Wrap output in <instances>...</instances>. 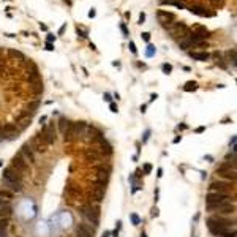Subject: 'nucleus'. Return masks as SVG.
Listing matches in <instances>:
<instances>
[{
	"instance_id": "1",
	"label": "nucleus",
	"mask_w": 237,
	"mask_h": 237,
	"mask_svg": "<svg viewBox=\"0 0 237 237\" xmlns=\"http://www.w3.org/2000/svg\"><path fill=\"white\" fill-rule=\"evenodd\" d=\"M81 213H82L84 218H87L90 223H93L95 226H98L100 223V207L95 206L92 202H87L81 207Z\"/></svg>"
},
{
	"instance_id": "2",
	"label": "nucleus",
	"mask_w": 237,
	"mask_h": 237,
	"mask_svg": "<svg viewBox=\"0 0 237 237\" xmlns=\"http://www.w3.org/2000/svg\"><path fill=\"white\" fill-rule=\"evenodd\" d=\"M168 32L171 33L172 38H184V36H188L190 33V30H188V27H186L184 22H176V21H172L171 24H168L165 25Z\"/></svg>"
},
{
	"instance_id": "3",
	"label": "nucleus",
	"mask_w": 237,
	"mask_h": 237,
	"mask_svg": "<svg viewBox=\"0 0 237 237\" xmlns=\"http://www.w3.org/2000/svg\"><path fill=\"white\" fill-rule=\"evenodd\" d=\"M206 209H207L209 212L217 210V212L223 213V215H231V213H234V212H236V204H234V202H231V201L220 202V204H207Z\"/></svg>"
},
{
	"instance_id": "4",
	"label": "nucleus",
	"mask_w": 237,
	"mask_h": 237,
	"mask_svg": "<svg viewBox=\"0 0 237 237\" xmlns=\"http://www.w3.org/2000/svg\"><path fill=\"white\" fill-rule=\"evenodd\" d=\"M231 194L229 193H217V191H209L206 194V206L207 204H220V202H226L231 201Z\"/></svg>"
},
{
	"instance_id": "5",
	"label": "nucleus",
	"mask_w": 237,
	"mask_h": 237,
	"mask_svg": "<svg viewBox=\"0 0 237 237\" xmlns=\"http://www.w3.org/2000/svg\"><path fill=\"white\" fill-rule=\"evenodd\" d=\"M188 38L191 40V43H193V44H198V43L204 41L206 38H209V30L206 29V27L196 25V27H193V33H191Z\"/></svg>"
},
{
	"instance_id": "6",
	"label": "nucleus",
	"mask_w": 237,
	"mask_h": 237,
	"mask_svg": "<svg viewBox=\"0 0 237 237\" xmlns=\"http://www.w3.org/2000/svg\"><path fill=\"white\" fill-rule=\"evenodd\" d=\"M232 190V184L228 180H215L210 182L209 185V191H217V193H229Z\"/></svg>"
},
{
	"instance_id": "7",
	"label": "nucleus",
	"mask_w": 237,
	"mask_h": 237,
	"mask_svg": "<svg viewBox=\"0 0 237 237\" xmlns=\"http://www.w3.org/2000/svg\"><path fill=\"white\" fill-rule=\"evenodd\" d=\"M11 166L14 168V169H17L21 172V174H25V172H29V163H27L24 158H22V155L21 153H16L14 157H13V160H11Z\"/></svg>"
},
{
	"instance_id": "8",
	"label": "nucleus",
	"mask_w": 237,
	"mask_h": 237,
	"mask_svg": "<svg viewBox=\"0 0 237 237\" xmlns=\"http://www.w3.org/2000/svg\"><path fill=\"white\" fill-rule=\"evenodd\" d=\"M2 180H8V182H22V174L17 169H14L13 166H8L3 169V176Z\"/></svg>"
},
{
	"instance_id": "9",
	"label": "nucleus",
	"mask_w": 237,
	"mask_h": 237,
	"mask_svg": "<svg viewBox=\"0 0 237 237\" xmlns=\"http://www.w3.org/2000/svg\"><path fill=\"white\" fill-rule=\"evenodd\" d=\"M84 130H85V124H84V122H74V124L70 125V128H68V131L63 134V138H65V141H70V139L74 138V136L79 134L81 131H84Z\"/></svg>"
},
{
	"instance_id": "10",
	"label": "nucleus",
	"mask_w": 237,
	"mask_h": 237,
	"mask_svg": "<svg viewBox=\"0 0 237 237\" xmlns=\"http://www.w3.org/2000/svg\"><path fill=\"white\" fill-rule=\"evenodd\" d=\"M32 149H35L36 152H46L48 150V144L44 141L43 134H36L33 139H32V144H30Z\"/></svg>"
},
{
	"instance_id": "11",
	"label": "nucleus",
	"mask_w": 237,
	"mask_h": 237,
	"mask_svg": "<svg viewBox=\"0 0 237 237\" xmlns=\"http://www.w3.org/2000/svg\"><path fill=\"white\" fill-rule=\"evenodd\" d=\"M21 155H22V158L27 161V163H35V152H33V149L30 147V144L27 142L22 145V149H21Z\"/></svg>"
},
{
	"instance_id": "12",
	"label": "nucleus",
	"mask_w": 237,
	"mask_h": 237,
	"mask_svg": "<svg viewBox=\"0 0 237 237\" xmlns=\"http://www.w3.org/2000/svg\"><path fill=\"white\" fill-rule=\"evenodd\" d=\"M43 138H44V141H46L48 145H51V144L56 142V128H54V125L48 126V128H44Z\"/></svg>"
},
{
	"instance_id": "13",
	"label": "nucleus",
	"mask_w": 237,
	"mask_h": 237,
	"mask_svg": "<svg viewBox=\"0 0 237 237\" xmlns=\"http://www.w3.org/2000/svg\"><path fill=\"white\" fill-rule=\"evenodd\" d=\"M157 17H158V21H160L163 25H168V24H171V22L176 19L172 13H169V11H163V10H160V11L157 13Z\"/></svg>"
},
{
	"instance_id": "14",
	"label": "nucleus",
	"mask_w": 237,
	"mask_h": 237,
	"mask_svg": "<svg viewBox=\"0 0 237 237\" xmlns=\"http://www.w3.org/2000/svg\"><path fill=\"white\" fill-rule=\"evenodd\" d=\"M2 184L5 185V188L11 190L13 193H21L22 191V182H8V180H2Z\"/></svg>"
},
{
	"instance_id": "15",
	"label": "nucleus",
	"mask_w": 237,
	"mask_h": 237,
	"mask_svg": "<svg viewBox=\"0 0 237 237\" xmlns=\"http://www.w3.org/2000/svg\"><path fill=\"white\" fill-rule=\"evenodd\" d=\"M90 196H92V199L100 202L104 196V188L103 186H92V188H90Z\"/></svg>"
},
{
	"instance_id": "16",
	"label": "nucleus",
	"mask_w": 237,
	"mask_h": 237,
	"mask_svg": "<svg viewBox=\"0 0 237 237\" xmlns=\"http://www.w3.org/2000/svg\"><path fill=\"white\" fill-rule=\"evenodd\" d=\"M66 194L73 196V198H79V196L82 194V190H81V186H77L74 184H70L66 186Z\"/></svg>"
},
{
	"instance_id": "17",
	"label": "nucleus",
	"mask_w": 237,
	"mask_h": 237,
	"mask_svg": "<svg viewBox=\"0 0 237 237\" xmlns=\"http://www.w3.org/2000/svg\"><path fill=\"white\" fill-rule=\"evenodd\" d=\"M190 13H193V14H198V16H213V13H209L204 7H190L188 8Z\"/></svg>"
},
{
	"instance_id": "18",
	"label": "nucleus",
	"mask_w": 237,
	"mask_h": 237,
	"mask_svg": "<svg viewBox=\"0 0 237 237\" xmlns=\"http://www.w3.org/2000/svg\"><path fill=\"white\" fill-rule=\"evenodd\" d=\"M190 57L193 59V60H198V62H206L209 60V57H210V54L209 52H190Z\"/></svg>"
},
{
	"instance_id": "19",
	"label": "nucleus",
	"mask_w": 237,
	"mask_h": 237,
	"mask_svg": "<svg viewBox=\"0 0 237 237\" xmlns=\"http://www.w3.org/2000/svg\"><path fill=\"white\" fill-rule=\"evenodd\" d=\"M70 120H68L66 117H60V120H59V131H60L62 134H65L68 128H70Z\"/></svg>"
},
{
	"instance_id": "20",
	"label": "nucleus",
	"mask_w": 237,
	"mask_h": 237,
	"mask_svg": "<svg viewBox=\"0 0 237 237\" xmlns=\"http://www.w3.org/2000/svg\"><path fill=\"white\" fill-rule=\"evenodd\" d=\"M11 215H13L11 206H0V220H3V218H11Z\"/></svg>"
},
{
	"instance_id": "21",
	"label": "nucleus",
	"mask_w": 237,
	"mask_h": 237,
	"mask_svg": "<svg viewBox=\"0 0 237 237\" xmlns=\"http://www.w3.org/2000/svg\"><path fill=\"white\" fill-rule=\"evenodd\" d=\"M98 158H100V155H98V152H95L93 149L85 150V160L87 161H97Z\"/></svg>"
},
{
	"instance_id": "22",
	"label": "nucleus",
	"mask_w": 237,
	"mask_h": 237,
	"mask_svg": "<svg viewBox=\"0 0 237 237\" xmlns=\"http://www.w3.org/2000/svg\"><path fill=\"white\" fill-rule=\"evenodd\" d=\"M193 46V43H191V40L188 38V36H184V38H180V41H179V48L180 49H184V51H186L188 48Z\"/></svg>"
},
{
	"instance_id": "23",
	"label": "nucleus",
	"mask_w": 237,
	"mask_h": 237,
	"mask_svg": "<svg viewBox=\"0 0 237 237\" xmlns=\"http://www.w3.org/2000/svg\"><path fill=\"white\" fill-rule=\"evenodd\" d=\"M8 226H10V218H3V220H0V236L2 237L7 234Z\"/></svg>"
},
{
	"instance_id": "24",
	"label": "nucleus",
	"mask_w": 237,
	"mask_h": 237,
	"mask_svg": "<svg viewBox=\"0 0 237 237\" xmlns=\"http://www.w3.org/2000/svg\"><path fill=\"white\" fill-rule=\"evenodd\" d=\"M0 196H3V198H7V199H11L14 198V193H13L11 190H8V188H0Z\"/></svg>"
},
{
	"instance_id": "25",
	"label": "nucleus",
	"mask_w": 237,
	"mask_h": 237,
	"mask_svg": "<svg viewBox=\"0 0 237 237\" xmlns=\"http://www.w3.org/2000/svg\"><path fill=\"white\" fill-rule=\"evenodd\" d=\"M196 89H198V84H196L194 81H188V82L184 85V90H185V92H194Z\"/></svg>"
},
{
	"instance_id": "26",
	"label": "nucleus",
	"mask_w": 237,
	"mask_h": 237,
	"mask_svg": "<svg viewBox=\"0 0 237 237\" xmlns=\"http://www.w3.org/2000/svg\"><path fill=\"white\" fill-rule=\"evenodd\" d=\"M226 56H228V60L232 62V65H236V49H231V51H228Z\"/></svg>"
},
{
	"instance_id": "27",
	"label": "nucleus",
	"mask_w": 237,
	"mask_h": 237,
	"mask_svg": "<svg viewBox=\"0 0 237 237\" xmlns=\"http://www.w3.org/2000/svg\"><path fill=\"white\" fill-rule=\"evenodd\" d=\"M145 56H147V57H153V56H155V46L149 44V46H147V51H145Z\"/></svg>"
},
{
	"instance_id": "28",
	"label": "nucleus",
	"mask_w": 237,
	"mask_h": 237,
	"mask_svg": "<svg viewBox=\"0 0 237 237\" xmlns=\"http://www.w3.org/2000/svg\"><path fill=\"white\" fill-rule=\"evenodd\" d=\"M130 218H131V221H133V225H134V226H138L139 223H141V218H139L138 215H136V213H131Z\"/></svg>"
},
{
	"instance_id": "29",
	"label": "nucleus",
	"mask_w": 237,
	"mask_h": 237,
	"mask_svg": "<svg viewBox=\"0 0 237 237\" xmlns=\"http://www.w3.org/2000/svg\"><path fill=\"white\" fill-rule=\"evenodd\" d=\"M161 70H163V71H165V73H166V74H169V73L172 71V66L169 65V63H165V65H163V66H161Z\"/></svg>"
},
{
	"instance_id": "30",
	"label": "nucleus",
	"mask_w": 237,
	"mask_h": 237,
	"mask_svg": "<svg viewBox=\"0 0 237 237\" xmlns=\"http://www.w3.org/2000/svg\"><path fill=\"white\" fill-rule=\"evenodd\" d=\"M10 199H7V198H3V196H0V206H10Z\"/></svg>"
},
{
	"instance_id": "31",
	"label": "nucleus",
	"mask_w": 237,
	"mask_h": 237,
	"mask_svg": "<svg viewBox=\"0 0 237 237\" xmlns=\"http://www.w3.org/2000/svg\"><path fill=\"white\" fill-rule=\"evenodd\" d=\"M150 172H152V165L145 163V165H144V174H150Z\"/></svg>"
},
{
	"instance_id": "32",
	"label": "nucleus",
	"mask_w": 237,
	"mask_h": 237,
	"mask_svg": "<svg viewBox=\"0 0 237 237\" xmlns=\"http://www.w3.org/2000/svg\"><path fill=\"white\" fill-rule=\"evenodd\" d=\"M141 38H142L144 41H149V40H150V33H149V32H142V33H141Z\"/></svg>"
},
{
	"instance_id": "33",
	"label": "nucleus",
	"mask_w": 237,
	"mask_h": 237,
	"mask_svg": "<svg viewBox=\"0 0 237 237\" xmlns=\"http://www.w3.org/2000/svg\"><path fill=\"white\" fill-rule=\"evenodd\" d=\"M76 33H77V35H79V36H81V38H85V36H87V33H85V32H84V30H81V29H79V27H77V29H76Z\"/></svg>"
},
{
	"instance_id": "34",
	"label": "nucleus",
	"mask_w": 237,
	"mask_h": 237,
	"mask_svg": "<svg viewBox=\"0 0 237 237\" xmlns=\"http://www.w3.org/2000/svg\"><path fill=\"white\" fill-rule=\"evenodd\" d=\"M120 30H122V33H124L125 36H128V29H126L125 24H120Z\"/></svg>"
},
{
	"instance_id": "35",
	"label": "nucleus",
	"mask_w": 237,
	"mask_h": 237,
	"mask_svg": "<svg viewBox=\"0 0 237 237\" xmlns=\"http://www.w3.org/2000/svg\"><path fill=\"white\" fill-rule=\"evenodd\" d=\"M128 48H130V51L133 52V54H136V52H138V51H136V46H134V43H133V41H130Z\"/></svg>"
},
{
	"instance_id": "36",
	"label": "nucleus",
	"mask_w": 237,
	"mask_h": 237,
	"mask_svg": "<svg viewBox=\"0 0 237 237\" xmlns=\"http://www.w3.org/2000/svg\"><path fill=\"white\" fill-rule=\"evenodd\" d=\"M52 41H56V36H54V35H48L46 36V43H52Z\"/></svg>"
},
{
	"instance_id": "37",
	"label": "nucleus",
	"mask_w": 237,
	"mask_h": 237,
	"mask_svg": "<svg viewBox=\"0 0 237 237\" xmlns=\"http://www.w3.org/2000/svg\"><path fill=\"white\" fill-rule=\"evenodd\" d=\"M109 109H111L112 112H117V104H116V103H111V104H109Z\"/></svg>"
},
{
	"instance_id": "38",
	"label": "nucleus",
	"mask_w": 237,
	"mask_h": 237,
	"mask_svg": "<svg viewBox=\"0 0 237 237\" xmlns=\"http://www.w3.org/2000/svg\"><path fill=\"white\" fill-rule=\"evenodd\" d=\"M144 21H145V13H141L139 14V24H144Z\"/></svg>"
},
{
	"instance_id": "39",
	"label": "nucleus",
	"mask_w": 237,
	"mask_h": 237,
	"mask_svg": "<svg viewBox=\"0 0 237 237\" xmlns=\"http://www.w3.org/2000/svg\"><path fill=\"white\" fill-rule=\"evenodd\" d=\"M46 51H54V44L52 43H46Z\"/></svg>"
},
{
	"instance_id": "40",
	"label": "nucleus",
	"mask_w": 237,
	"mask_h": 237,
	"mask_svg": "<svg viewBox=\"0 0 237 237\" xmlns=\"http://www.w3.org/2000/svg\"><path fill=\"white\" fill-rule=\"evenodd\" d=\"M149 136H150V130H147V131H145V134H144V138H142V141H144V142L149 139Z\"/></svg>"
},
{
	"instance_id": "41",
	"label": "nucleus",
	"mask_w": 237,
	"mask_h": 237,
	"mask_svg": "<svg viewBox=\"0 0 237 237\" xmlns=\"http://www.w3.org/2000/svg\"><path fill=\"white\" fill-rule=\"evenodd\" d=\"M65 29H66V24H63V25L60 27V29H59V35H62L63 32H65Z\"/></svg>"
},
{
	"instance_id": "42",
	"label": "nucleus",
	"mask_w": 237,
	"mask_h": 237,
	"mask_svg": "<svg viewBox=\"0 0 237 237\" xmlns=\"http://www.w3.org/2000/svg\"><path fill=\"white\" fill-rule=\"evenodd\" d=\"M152 217H158V209L157 207L152 209Z\"/></svg>"
},
{
	"instance_id": "43",
	"label": "nucleus",
	"mask_w": 237,
	"mask_h": 237,
	"mask_svg": "<svg viewBox=\"0 0 237 237\" xmlns=\"http://www.w3.org/2000/svg\"><path fill=\"white\" fill-rule=\"evenodd\" d=\"M103 98L106 100V101H109V103H111V100H112V98H111V95H109V93H104V97H103Z\"/></svg>"
},
{
	"instance_id": "44",
	"label": "nucleus",
	"mask_w": 237,
	"mask_h": 237,
	"mask_svg": "<svg viewBox=\"0 0 237 237\" xmlns=\"http://www.w3.org/2000/svg\"><path fill=\"white\" fill-rule=\"evenodd\" d=\"M95 14H97L95 10H90V11H89V17H95Z\"/></svg>"
},
{
	"instance_id": "45",
	"label": "nucleus",
	"mask_w": 237,
	"mask_h": 237,
	"mask_svg": "<svg viewBox=\"0 0 237 237\" xmlns=\"http://www.w3.org/2000/svg\"><path fill=\"white\" fill-rule=\"evenodd\" d=\"M204 131V126H199V128H196V133H202Z\"/></svg>"
},
{
	"instance_id": "46",
	"label": "nucleus",
	"mask_w": 237,
	"mask_h": 237,
	"mask_svg": "<svg viewBox=\"0 0 237 237\" xmlns=\"http://www.w3.org/2000/svg\"><path fill=\"white\" fill-rule=\"evenodd\" d=\"M157 98H158V97H157V93H153L152 97H150V101H153V100H157Z\"/></svg>"
},
{
	"instance_id": "47",
	"label": "nucleus",
	"mask_w": 237,
	"mask_h": 237,
	"mask_svg": "<svg viewBox=\"0 0 237 237\" xmlns=\"http://www.w3.org/2000/svg\"><path fill=\"white\" fill-rule=\"evenodd\" d=\"M136 176H138V177H141V176H142V171H141V169H138V171H136Z\"/></svg>"
},
{
	"instance_id": "48",
	"label": "nucleus",
	"mask_w": 237,
	"mask_h": 237,
	"mask_svg": "<svg viewBox=\"0 0 237 237\" xmlns=\"http://www.w3.org/2000/svg\"><path fill=\"white\" fill-rule=\"evenodd\" d=\"M158 177H161L163 176V169H161V168H160V169H158V174H157Z\"/></svg>"
},
{
	"instance_id": "49",
	"label": "nucleus",
	"mask_w": 237,
	"mask_h": 237,
	"mask_svg": "<svg viewBox=\"0 0 237 237\" xmlns=\"http://www.w3.org/2000/svg\"><path fill=\"white\" fill-rule=\"evenodd\" d=\"M180 139H182V138H180V136H177V138L174 139V144H177V142H179V141H180Z\"/></svg>"
},
{
	"instance_id": "50",
	"label": "nucleus",
	"mask_w": 237,
	"mask_h": 237,
	"mask_svg": "<svg viewBox=\"0 0 237 237\" xmlns=\"http://www.w3.org/2000/svg\"><path fill=\"white\" fill-rule=\"evenodd\" d=\"M109 236H111V232H109V231H108V232H104V234H103V237H109Z\"/></svg>"
},
{
	"instance_id": "51",
	"label": "nucleus",
	"mask_w": 237,
	"mask_h": 237,
	"mask_svg": "<svg viewBox=\"0 0 237 237\" xmlns=\"http://www.w3.org/2000/svg\"><path fill=\"white\" fill-rule=\"evenodd\" d=\"M141 237H147V234H145V232H142V234H141Z\"/></svg>"
},
{
	"instance_id": "52",
	"label": "nucleus",
	"mask_w": 237,
	"mask_h": 237,
	"mask_svg": "<svg viewBox=\"0 0 237 237\" xmlns=\"http://www.w3.org/2000/svg\"><path fill=\"white\" fill-rule=\"evenodd\" d=\"M17 237H19V236H17Z\"/></svg>"
}]
</instances>
